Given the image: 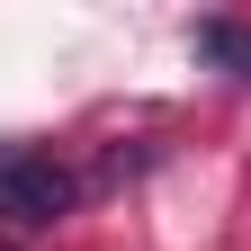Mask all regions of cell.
Returning a JSON list of instances; mask_svg holds the SVG:
<instances>
[{
  "label": "cell",
  "mask_w": 251,
  "mask_h": 251,
  "mask_svg": "<svg viewBox=\"0 0 251 251\" xmlns=\"http://www.w3.org/2000/svg\"><path fill=\"white\" fill-rule=\"evenodd\" d=\"M72 206H81V171L72 162H54L36 144L0 152V215H9V225H63Z\"/></svg>",
  "instance_id": "cell-1"
},
{
  "label": "cell",
  "mask_w": 251,
  "mask_h": 251,
  "mask_svg": "<svg viewBox=\"0 0 251 251\" xmlns=\"http://www.w3.org/2000/svg\"><path fill=\"white\" fill-rule=\"evenodd\" d=\"M188 54L215 63L225 81H251V27L242 18H198V27H188Z\"/></svg>",
  "instance_id": "cell-2"
},
{
  "label": "cell",
  "mask_w": 251,
  "mask_h": 251,
  "mask_svg": "<svg viewBox=\"0 0 251 251\" xmlns=\"http://www.w3.org/2000/svg\"><path fill=\"white\" fill-rule=\"evenodd\" d=\"M0 251H18V242H0Z\"/></svg>",
  "instance_id": "cell-3"
}]
</instances>
